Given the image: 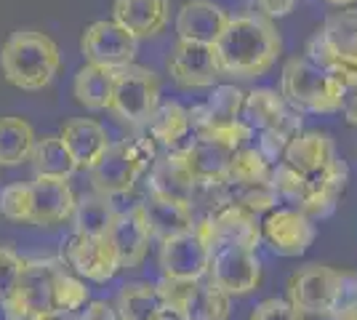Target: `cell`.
<instances>
[{"instance_id": "obj_50", "label": "cell", "mask_w": 357, "mask_h": 320, "mask_svg": "<svg viewBox=\"0 0 357 320\" xmlns=\"http://www.w3.org/2000/svg\"><path fill=\"white\" fill-rule=\"evenodd\" d=\"M149 320H184V315H178V312H174V310H165V307H160L155 315Z\"/></svg>"}, {"instance_id": "obj_49", "label": "cell", "mask_w": 357, "mask_h": 320, "mask_svg": "<svg viewBox=\"0 0 357 320\" xmlns=\"http://www.w3.org/2000/svg\"><path fill=\"white\" fill-rule=\"evenodd\" d=\"M35 320H80L77 315H70V312H59V310H51V312H43Z\"/></svg>"}, {"instance_id": "obj_4", "label": "cell", "mask_w": 357, "mask_h": 320, "mask_svg": "<svg viewBox=\"0 0 357 320\" xmlns=\"http://www.w3.org/2000/svg\"><path fill=\"white\" fill-rule=\"evenodd\" d=\"M158 155H160V147L149 137L112 142L109 150L102 155V160L89 171L93 192H99L105 198L128 195L136 187V182H142L147 176Z\"/></svg>"}, {"instance_id": "obj_41", "label": "cell", "mask_w": 357, "mask_h": 320, "mask_svg": "<svg viewBox=\"0 0 357 320\" xmlns=\"http://www.w3.org/2000/svg\"><path fill=\"white\" fill-rule=\"evenodd\" d=\"M227 203H229L227 182H195L192 195H190V211H192L195 222L222 211Z\"/></svg>"}, {"instance_id": "obj_2", "label": "cell", "mask_w": 357, "mask_h": 320, "mask_svg": "<svg viewBox=\"0 0 357 320\" xmlns=\"http://www.w3.org/2000/svg\"><path fill=\"white\" fill-rule=\"evenodd\" d=\"M61 64L54 38L38 30H16L0 48V70L22 91H43L56 77Z\"/></svg>"}, {"instance_id": "obj_14", "label": "cell", "mask_w": 357, "mask_h": 320, "mask_svg": "<svg viewBox=\"0 0 357 320\" xmlns=\"http://www.w3.org/2000/svg\"><path fill=\"white\" fill-rule=\"evenodd\" d=\"M158 264H160V275H165V277L206 280L211 264V248L192 227L168 238V241H160Z\"/></svg>"}, {"instance_id": "obj_21", "label": "cell", "mask_w": 357, "mask_h": 320, "mask_svg": "<svg viewBox=\"0 0 357 320\" xmlns=\"http://www.w3.org/2000/svg\"><path fill=\"white\" fill-rule=\"evenodd\" d=\"M336 158H339L336 144H333V139L328 137V134H323V131H298L296 137L291 139V144H288V150H285L280 163L291 166L301 176H307V179H314Z\"/></svg>"}, {"instance_id": "obj_37", "label": "cell", "mask_w": 357, "mask_h": 320, "mask_svg": "<svg viewBox=\"0 0 357 320\" xmlns=\"http://www.w3.org/2000/svg\"><path fill=\"white\" fill-rule=\"evenodd\" d=\"M91 302V289L83 277L70 273L67 267L56 277V289H54V310L59 312H70V315H80Z\"/></svg>"}, {"instance_id": "obj_13", "label": "cell", "mask_w": 357, "mask_h": 320, "mask_svg": "<svg viewBox=\"0 0 357 320\" xmlns=\"http://www.w3.org/2000/svg\"><path fill=\"white\" fill-rule=\"evenodd\" d=\"M195 232L206 241L211 251L219 245H240L248 251L261 248V219L232 203H227L222 211H216L208 219H197Z\"/></svg>"}, {"instance_id": "obj_29", "label": "cell", "mask_w": 357, "mask_h": 320, "mask_svg": "<svg viewBox=\"0 0 357 320\" xmlns=\"http://www.w3.org/2000/svg\"><path fill=\"white\" fill-rule=\"evenodd\" d=\"M115 216H118V208H115L112 198L91 192V195H80L77 198L70 222H73V232L102 238V235H109V229L115 224Z\"/></svg>"}, {"instance_id": "obj_28", "label": "cell", "mask_w": 357, "mask_h": 320, "mask_svg": "<svg viewBox=\"0 0 357 320\" xmlns=\"http://www.w3.org/2000/svg\"><path fill=\"white\" fill-rule=\"evenodd\" d=\"M112 91H115V70L83 64L73 77L75 102L86 109H109Z\"/></svg>"}, {"instance_id": "obj_8", "label": "cell", "mask_w": 357, "mask_h": 320, "mask_svg": "<svg viewBox=\"0 0 357 320\" xmlns=\"http://www.w3.org/2000/svg\"><path fill=\"white\" fill-rule=\"evenodd\" d=\"M158 107H160V77L149 67L131 64L115 73V91L109 109L120 121L147 125Z\"/></svg>"}, {"instance_id": "obj_10", "label": "cell", "mask_w": 357, "mask_h": 320, "mask_svg": "<svg viewBox=\"0 0 357 320\" xmlns=\"http://www.w3.org/2000/svg\"><path fill=\"white\" fill-rule=\"evenodd\" d=\"M317 241V222L301 208L278 206L275 211L261 216V245H267L275 257L298 259Z\"/></svg>"}, {"instance_id": "obj_42", "label": "cell", "mask_w": 357, "mask_h": 320, "mask_svg": "<svg viewBox=\"0 0 357 320\" xmlns=\"http://www.w3.org/2000/svg\"><path fill=\"white\" fill-rule=\"evenodd\" d=\"M197 283L200 280H178V277H165V275H160V280H155L158 296H160V307L184 315V310L190 305Z\"/></svg>"}, {"instance_id": "obj_27", "label": "cell", "mask_w": 357, "mask_h": 320, "mask_svg": "<svg viewBox=\"0 0 357 320\" xmlns=\"http://www.w3.org/2000/svg\"><path fill=\"white\" fill-rule=\"evenodd\" d=\"M142 206H144V213H147L152 238H155L158 243L195 227V216H192V211H190V206H184V203H171V200L155 198V195H147V192H144Z\"/></svg>"}, {"instance_id": "obj_45", "label": "cell", "mask_w": 357, "mask_h": 320, "mask_svg": "<svg viewBox=\"0 0 357 320\" xmlns=\"http://www.w3.org/2000/svg\"><path fill=\"white\" fill-rule=\"evenodd\" d=\"M256 3V8H259V14L267 16V19H283V16H288L294 8H296L298 0H253Z\"/></svg>"}, {"instance_id": "obj_7", "label": "cell", "mask_w": 357, "mask_h": 320, "mask_svg": "<svg viewBox=\"0 0 357 320\" xmlns=\"http://www.w3.org/2000/svg\"><path fill=\"white\" fill-rule=\"evenodd\" d=\"M64 270L59 257H32L22 261V273L14 291L0 305L6 320H35L54 310L56 277Z\"/></svg>"}, {"instance_id": "obj_17", "label": "cell", "mask_w": 357, "mask_h": 320, "mask_svg": "<svg viewBox=\"0 0 357 320\" xmlns=\"http://www.w3.org/2000/svg\"><path fill=\"white\" fill-rule=\"evenodd\" d=\"M144 184H147V195L190 206L195 176L190 174L181 150H160L144 176Z\"/></svg>"}, {"instance_id": "obj_46", "label": "cell", "mask_w": 357, "mask_h": 320, "mask_svg": "<svg viewBox=\"0 0 357 320\" xmlns=\"http://www.w3.org/2000/svg\"><path fill=\"white\" fill-rule=\"evenodd\" d=\"M77 318L80 320H120L115 305L107 302V299H91L89 307H86Z\"/></svg>"}, {"instance_id": "obj_39", "label": "cell", "mask_w": 357, "mask_h": 320, "mask_svg": "<svg viewBox=\"0 0 357 320\" xmlns=\"http://www.w3.org/2000/svg\"><path fill=\"white\" fill-rule=\"evenodd\" d=\"M301 131V112H294L291 121L283 123L280 128H269V131H261V134H253V144L256 150L267 158V163L278 166L283 160L285 150L291 144V139Z\"/></svg>"}, {"instance_id": "obj_25", "label": "cell", "mask_w": 357, "mask_h": 320, "mask_svg": "<svg viewBox=\"0 0 357 320\" xmlns=\"http://www.w3.org/2000/svg\"><path fill=\"white\" fill-rule=\"evenodd\" d=\"M310 182H312V195L301 206V211L307 213L310 219H314V222H320V219H328L331 213L336 211L344 190H347V182H349V166L339 155L320 176H314Z\"/></svg>"}, {"instance_id": "obj_34", "label": "cell", "mask_w": 357, "mask_h": 320, "mask_svg": "<svg viewBox=\"0 0 357 320\" xmlns=\"http://www.w3.org/2000/svg\"><path fill=\"white\" fill-rule=\"evenodd\" d=\"M227 195L229 203L251 211L253 216H267L269 211H275L278 206H283L272 182H253V184H229L227 182Z\"/></svg>"}, {"instance_id": "obj_1", "label": "cell", "mask_w": 357, "mask_h": 320, "mask_svg": "<svg viewBox=\"0 0 357 320\" xmlns=\"http://www.w3.org/2000/svg\"><path fill=\"white\" fill-rule=\"evenodd\" d=\"M280 51H283V38L275 22L259 11L232 16L213 46L222 75H232L240 80L267 75L275 67Z\"/></svg>"}, {"instance_id": "obj_6", "label": "cell", "mask_w": 357, "mask_h": 320, "mask_svg": "<svg viewBox=\"0 0 357 320\" xmlns=\"http://www.w3.org/2000/svg\"><path fill=\"white\" fill-rule=\"evenodd\" d=\"M280 93L294 109L312 112V115H333V112H342L344 105L342 86L333 77H328L323 70L312 67L304 56H294L285 61Z\"/></svg>"}, {"instance_id": "obj_44", "label": "cell", "mask_w": 357, "mask_h": 320, "mask_svg": "<svg viewBox=\"0 0 357 320\" xmlns=\"http://www.w3.org/2000/svg\"><path fill=\"white\" fill-rule=\"evenodd\" d=\"M22 261L24 257L11 248V245H0V305L8 299V294L14 291L19 273H22Z\"/></svg>"}, {"instance_id": "obj_48", "label": "cell", "mask_w": 357, "mask_h": 320, "mask_svg": "<svg viewBox=\"0 0 357 320\" xmlns=\"http://www.w3.org/2000/svg\"><path fill=\"white\" fill-rule=\"evenodd\" d=\"M328 320H357V296L349 299V302H344Z\"/></svg>"}, {"instance_id": "obj_12", "label": "cell", "mask_w": 357, "mask_h": 320, "mask_svg": "<svg viewBox=\"0 0 357 320\" xmlns=\"http://www.w3.org/2000/svg\"><path fill=\"white\" fill-rule=\"evenodd\" d=\"M80 51L86 56V64H96L105 70H123L136 64V40L126 27H120L115 19H99L86 27L80 38Z\"/></svg>"}, {"instance_id": "obj_19", "label": "cell", "mask_w": 357, "mask_h": 320, "mask_svg": "<svg viewBox=\"0 0 357 320\" xmlns=\"http://www.w3.org/2000/svg\"><path fill=\"white\" fill-rule=\"evenodd\" d=\"M232 16L216 6L213 0H187L176 14V35L178 40L216 46Z\"/></svg>"}, {"instance_id": "obj_51", "label": "cell", "mask_w": 357, "mask_h": 320, "mask_svg": "<svg viewBox=\"0 0 357 320\" xmlns=\"http://www.w3.org/2000/svg\"><path fill=\"white\" fill-rule=\"evenodd\" d=\"M328 6H336V8H352L355 0H326Z\"/></svg>"}, {"instance_id": "obj_38", "label": "cell", "mask_w": 357, "mask_h": 320, "mask_svg": "<svg viewBox=\"0 0 357 320\" xmlns=\"http://www.w3.org/2000/svg\"><path fill=\"white\" fill-rule=\"evenodd\" d=\"M269 182L275 187L280 203L294 206V208H301L307 203V198L312 195V182L307 176H301L298 171H294L291 166H285V163L272 166V179Z\"/></svg>"}, {"instance_id": "obj_11", "label": "cell", "mask_w": 357, "mask_h": 320, "mask_svg": "<svg viewBox=\"0 0 357 320\" xmlns=\"http://www.w3.org/2000/svg\"><path fill=\"white\" fill-rule=\"evenodd\" d=\"M261 277H264V267L256 251L240 248V245H219L211 251L208 280L227 296L232 299L248 296L261 286Z\"/></svg>"}, {"instance_id": "obj_24", "label": "cell", "mask_w": 357, "mask_h": 320, "mask_svg": "<svg viewBox=\"0 0 357 320\" xmlns=\"http://www.w3.org/2000/svg\"><path fill=\"white\" fill-rule=\"evenodd\" d=\"M298 112L283 99V93L275 89H253L245 91V102H243V115L240 121L251 128L253 134H261L269 128H280L283 123L291 121V115Z\"/></svg>"}, {"instance_id": "obj_33", "label": "cell", "mask_w": 357, "mask_h": 320, "mask_svg": "<svg viewBox=\"0 0 357 320\" xmlns=\"http://www.w3.org/2000/svg\"><path fill=\"white\" fill-rule=\"evenodd\" d=\"M232 318V296L216 289L208 277L197 283L190 305L184 310V320H229Z\"/></svg>"}, {"instance_id": "obj_47", "label": "cell", "mask_w": 357, "mask_h": 320, "mask_svg": "<svg viewBox=\"0 0 357 320\" xmlns=\"http://www.w3.org/2000/svg\"><path fill=\"white\" fill-rule=\"evenodd\" d=\"M342 115L349 125H357V86L355 89H349V91H344Z\"/></svg>"}, {"instance_id": "obj_5", "label": "cell", "mask_w": 357, "mask_h": 320, "mask_svg": "<svg viewBox=\"0 0 357 320\" xmlns=\"http://www.w3.org/2000/svg\"><path fill=\"white\" fill-rule=\"evenodd\" d=\"M243 102L245 91L224 83L213 86L211 96L197 107H190V123H192L195 137H208L222 142L232 150H240L253 142V131L240 121L243 115Z\"/></svg>"}, {"instance_id": "obj_16", "label": "cell", "mask_w": 357, "mask_h": 320, "mask_svg": "<svg viewBox=\"0 0 357 320\" xmlns=\"http://www.w3.org/2000/svg\"><path fill=\"white\" fill-rule=\"evenodd\" d=\"M109 241L118 251L120 270L131 273L139 270L149 254V245H152V229H149L147 213L142 203H134L131 208L118 211L115 216V224L109 229Z\"/></svg>"}, {"instance_id": "obj_40", "label": "cell", "mask_w": 357, "mask_h": 320, "mask_svg": "<svg viewBox=\"0 0 357 320\" xmlns=\"http://www.w3.org/2000/svg\"><path fill=\"white\" fill-rule=\"evenodd\" d=\"M0 216L14 224L32 222V184L11 182L0 190Z\"/></svg>"}, {"instance_id": "obj_26", "label": "cell", "mask_w": 357, "mask_h": 320, "mask_svg": "<svg viewBox=\"0 0 357 320\" xmlns=\"http://www.w3.org/2000/svg\"><path fill=\"white\" fill-rule=\"evenodd\" d=\"M147 137L160 147V150H184L192 142V123H190V109L178 102H160L155 115L147 123Z\"/></svg>"}, {"instance_id": "obj_18", "label": "cell", "mask_w": 357, "mask_h": 320, "mask_svg": "<svg viewBox=\"0 0 357 320\" xmlns=\"http://www.w3.org/2000/svg\"><path fill=\"white\" fill-rule=\"evenodd\" d=\"M32 227H56L70 222L75 213V195L70 179L35 176L32 179Z\"/></svg>"}, {"instance_id": "obj_15", "label": "cell", "mask_w": 357, "mask_h": 320, "mask_svg": "<svg viewBox=\"0 0 357 320\" xmlns=\"http://www.w3.org/2000/svg\"><path fill=\"white\" fill-rule=\"evenodd\" d=\"M165 67L178 89H213L222 77L213 46L190 43V40H178V38L168 54Z\"/></svg>"}, {"instance_id": "obj_22", "label": "cell", "mask_w": 357, "mask_h": 320, "mask_svg": "<svg viewBox=\"0 0 357 320\" xmlns=\"http://www.w3.org/2000/svg\"><path fill=\"white\" fill-rule=\"evenodd\" d=\"M171 16V0H115L112 3V19L120 27L142 38H155L165 30Z\"/></svg>"}, {"instance_id": "obj_20", "label": "cell", "mask_w": 357, "mask_h": 320, "mask_svg": "<svg viewBox=\"0 0 357 320\" xmlns=\"http://www.w3.org/2000/svg\"><path fill=\"white\" fill-rule=\"evenodd\" d=\"M59 137L73 155L77 171H91L112 144L107 128L93 118H75V121L64 123Z\"/></svg>"}, {"instance_id": "obj_43", "label": "cell", "mask_w": 357, "mask_h": 320, "mask_svg": "<svg viewBox=\"0 0 357 320\" xmlns=\"http://www.w3.org/2000/svg\"><path fill=\"white\" fill-rule=\"evenodd\" d=\"M248 320H307L285 296H267L256 302L248 312Z\"/></svg>"}, {"instance_id": "obj_30", "label": "cell", "mask_w": 357, "mask_h": 320, "mask_svg": "<svg viewBox=\"0 0 357 320\" xmlns=\"http://www.w3.org/2000/svg\"><path fill=\"white\" fill-rule=\"evenodd\" d=\"M35 131L22 118H0V168H14L22 163H30L35 150Z\"/></svg>"}, {"instance_id": "obj_52", "label": "cell", "mask_w": 357, "mask_h": 320, "mask_svg": "<svg viewBox=\"0 0 357 320\" xmlns=\"http://www.w3.org/2000/svg\"><path fill=\"white\" fill-rule=\"evenodd\" d=\"M0 320H6V315H3V310H0Z\"/></svg>"}, {"instance_id": "obj_3", "label": "cell", "mask_w": 357, "mask_h": 320, "mask_svg": "<svg viewBox=\"0 0 357 320\" xmlns=\"http://www.w3.org/2000/svg\"><path fill=\"white\" fill-rule=\"evenodd\" d=\"M357 296V275L349 270H333L328 264H307L291 275L285 299L304 318H331L344 302Z\"/></svg>"}, {"instance_id": "obj_36", "label": "cell", "mask_w": 357, "mask_h": 320, "mask_svg": "<svg viewBox=\"0 0 357 320\" xmlns=\"http://www.w3.org/2000/svg\"><path fill=\"white\" fill-rule=\"evenodd\" d=\"M320 32L331 40V46L336 48L342 56L357 61V8H342L333 11L323 22Z\"/></svg>"}, {"instance_id": "obj_9", "label": "cell", "mask_w": 357, "mask_h": 320, "mask_svg": "<svg viewBox=\"0 0 357 320\" xmlns=\"http://www.w3.org/2000/svg\"><path fill=\"white\" fill-rule=\"evenodd\" d=\"M59 259L70 273L83 277L86 283H96V286H105L118 273H123L118 251L109 241V235L91 238V235L70 232L61 241Z\"/></svg>"}, {"instance_id": "obj_23", "label": "cell", "mask_w": 357, "mask_h": 320, "mask_svg": "<svg viewBox=\"0 0 357 320\" xmlns=\"http://www.w3.org/2000/svg\"><path fill=\"white\" fill-rule=\"evenodd\" d=\"M187 168L195 182H227V171L235 150L208 137H192V142L181 150Z\"/></svg>"}, {"instance_id": "obj_32", "label": "cell", "mask_w": 357, "mask_h": 320, "mask_svg": "<svg viewBox=\"0 0 357 320\" xmlns=\"http://www.w3.org/2000/svg\"><path fill=\"white\" fill-rule=\"evenodd\" d=\"M30 163L35 168V176H51V179H70L75 171H77L73 155L64 147L59 134L38 139Z\"/></svg>"}, {"instance_id": "obj_31", "label": "cell", "mask_w": 357, "mask_h": 320, "mask_svg": "<svg viewBox=\"0 0 357 320\" xmlns=\"http://www.w3.org/2000/svg\"><path fill=\"white\" fill-rule=\"evenodd\" d=\"M112 305L120 320H149L160 310L158 286L152 280H128L120 286Z\"/></svg>"}, {"instance_id": "obj_35", "label": "cell", "mask_w": 357, "mask_h": 320, "mask_svg": "<svg viewBox=\"0 0 357 320\" xmlns=\"http://www.w3.org/2000/svg\"><path fill=\"white\" fill-rule=\"evenodd\" d=\"M272 179V163L256 150V144H245L235 150L227 171V182L229 184H253V182H269Z\"/></svg>"}]
</instances>
